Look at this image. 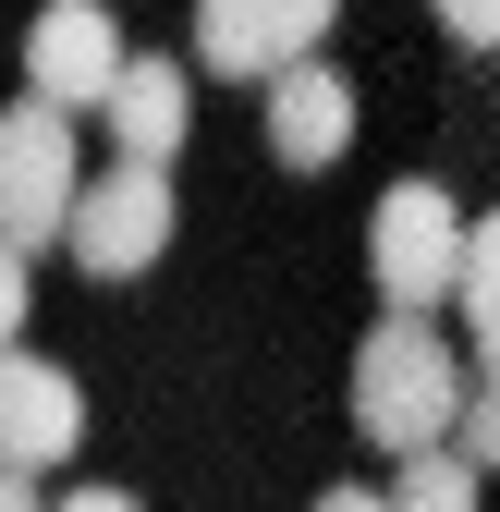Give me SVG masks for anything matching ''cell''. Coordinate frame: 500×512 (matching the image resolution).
<instances>
[{
  "label": "cell",
  "instance_id": "6da1fadb",
  "mask_svg": "<svg viewBox=\"0 0 500 512\" xmlns=\"http://www.w3.org/2000/svg\"><path fill=\"white\" fill-rule=\"evenodd\" d=\"M452 403H464V354L427 330V305H391L379 330L354 342V427L403 464L427 439H452Z\"/></svg>",
  "mask_w": 500,
  "mask_h": 512
},
{
  "label": "cell",
  "instance_id": "7a4b0ae2",
  "mask_svg": "<svg viewBox=\"0 0 500 512\" xmlns=\"http://www.w3.org/2000/svg\"><path fill=\"white\" fill-rule=\"evenodd\" d=\"M74 183H86V159H74V110L13 98V110H0V244H13V256L61 244Z\"/></svg>",
  "mask_w": 500,
  "mask_h": 512
},
{
  "label": "cell",
  "instance_id": "3957f363",
  "mask_svg": "<svg viewBox=\"0 0 500 512\" xmlns=\"http://www.w3.org/2000/svg\"><path fill=\"white\" fill-rule=\"evenodd\" d=\"M86 281H135L171 256V171L159 159H110L98 183H74V220H61Z\"/></svg>",
  "mask_w": 500,
  "mask_h": 512
},
{
  "label": "cell",
  "instance_id": "277c9868",
  "mask_svg": "<svg viewBox=\"0 0 500 512\" xmlns=\"http://www.w3.org/2000/svg\"><path fill=\"white\" fill-rule=\"evenodd\" d=\"M366 281H379L391 305H452L464 281V208L440 196V183H391L379 220H366Z\"/></svg>",
  "mask_w": 500,
  "mask_h": 512
},
{
  "label": "cell",
  "instance_id": "5b68a950",
  "mask_svg": "<svg viewBox=\"0 0 500 512\" xmlns=\"http://www.w3.org/2000/svg\"><path fill=\"white\" fill-rule=\"evenodd\" d=\"M330 13L342 0H196V61L232 86H269L281 61H305L330 37Z\"/></svg>",
  "mask_w": 500,
  "mask_h": 512
},
{
  "label": "cell",
  "instance_id": "8992f818",
  "mask_svg": "<svg viewBox=\"0 0 500 512\" xmlns=\"http://www.w3.org/2000/svg\"><path fill=\"white\" fill-rule=\"evenodd\" d=\"M110 74H122L110 0H49V13L25 25V98H49V110H98Z\"/></svg>",
  "mask_w": 500,
  "mask_h": 512
},
{
  "label": "cell",
  "instance_id": "52a82bcc",
  "mask_svg": "<svg viewBox=\"0 0 500 512\" xmlns=\"http://www.w3.org/2000/svg\"><path fill=\"white\" fill-rule=\"evenodd\" d=\"M74 439H86V391H74V366H49L25 342H0V464H74Z\"/></svg>",
  "mask_w": 500,
  "mask_h": 512
},
{
  "label": "cell",
  "instance_id": "ba28073f",
  "mask_svg": "<svg viewBox=\"0 0 500 512\" xmlns=\"http://www.w3.org/2000/svg\"><path fill=\"white\" fill-rule=\"evenodd\" d=\"M342 147H354V86L330 74L318 49L281 61V74H269V159L281 171H330Z\"/></svg>",
  "mask_w": 500,
  "mask_h": 512
},
{
  "label": "cell",
  "instance_id": "9c48e42d",
  "mask_svg": "<svg viewBox=\"0 0 500 512\" xmlns=\"http://www.w3.org/2000/svg\"><path fill=\"white\" fill-rule=\"evenodd\" d=\"M98 122H110V159H159V171H171V147L196 135V98H183V61H147V49H122V74H110Z\"/></svg>",
  "mask_w": 500,
  "mask_h": 512
},
{
  "label": "cell",
  "instance_id": "30bf717a",
  "mask_svg": "<svg viewBox=\"0 0 500 512\" xmlns=\"http://www.w3.org/2000/svg\"><path fill=\"white\" fill-rule=\"evenodd\" d=\"M452 305H464V330H476V366H500V220H464V281H452Z\"/></svg>",
  "mask_w": 500,
  "mask_h": 512
},
{
  "label": "cell",
  "instance_id": "8fae6325",
  "mask_svg": "<svg viewBox=\"0 0 500 512\" xmlns=\"http://www.w3.org/2000/svg\"><path fill=\"white\" fill-rule=\"evenodd\" d=\"M391 512H476V464L452 452V439L403 452V488H391Z\"/></svg>",
  "mask_w": 500,
  "mask_h": 512
},
{
  "label": "cell",
  "instance_id": "7c38bea8",
  "mask_svg": "<svg viewBox=\"0 0 500 512\" xmlns=\"http://www.w3.org/2000/svg\"><path fill=\"white\" fill-rule=\"evenodd\" d=\"M452 452H464L476 476H500V366L464 378V403H452Z\"/></svg>",
  "mask_w": 500,
  "mask_h": 512
},
{
  "label": "cell",
  "instance_id": "4fadbf2b",
  "mask_svg": "<svg viewBox=\"0 0 500 512\" xmlns=\"http://www.w3.org/2000/svg\"><path fill=\"white\" fill-rule=\"evenodd\" d=\"M440 25H452V49H500V0H440Z\"/></svg>",
  "mask_w": 500,
  "mask_h": 512
},
{
  "label": "cell",
  "instance_id": "5bb4252c",
  "mask_svg": "<svg viewBox=\"0 0 500 512\" xmlns=\"http://www.w3.org/2000/svg\"><path fill=\"white\" fill-rule=\"evenodd\" d=\"M0 342H25V256L0 244Z\"/></svg>",
  "mask_w": 500,
  "mask_h": 512
},
{
  "label": "cell",
  "instance_id": "9a60e30c",
  "mask_svg": "<svg viewBox=\"0 0 500 512\" xmlns=\"http://www.w3.org/2000/svg\"><path fill=\"white\" fill-rule=\"evenodd\" d=\"M49 512H135V500H122V488H61Z\"/></svg>",
  "mask_w": 500,
  "mask_h": 512
},
{
  "label": "cell",
  "instance_id": "2e32d148",
  "mask_svg": "<svg viewBox=\"0 0 500 512\" xmlns=\"http://www.w3.org/2000/svg\"><path fill=\"white\" fill-rule=\"evenodd\" d=\"M0 512H49V500L25 488V464H0Z\"/></svg>",
  "mask_w": 500,
  "mask_h": 512
},
{
  "label": "cell",
  "instance_id": "e0dca14e",
  "mask_svg": "<svg viewBox=\"0 0 500 512\" xmlns=\"http://www.w3.org/2000/svg\"><path fill=\"white\" fill-rule=\"evenodd\" d=\"M318 512H391V488H330Z\"/></svg>",
  "mask_w": 500,
  "mask_h": 512
}]
</instances>
